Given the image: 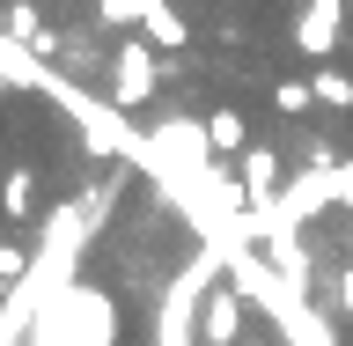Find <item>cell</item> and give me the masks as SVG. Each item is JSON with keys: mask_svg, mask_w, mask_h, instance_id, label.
<instances>
[{"mask_svg": "<svg viewBox=\"0 0 353 346\" xmlns=\"http://www.w3.org/2000/svg\"><path fill=\"white\" fill-rule=\"evenodd\" d=\"M339 15H346V0H309V15H302V52H331Z\"/></svg>", "mask_w": 353, "mask_h": 346, "instance_id": "cell-1", "label": "cell"}, {"mask_svg": "<svg viewBox=\"0 0 353 346\" xmlns=\"http://www.w3.org/2000/svg\"><path fill=\"white\" fill-rule=\"evenodd\" d=\"M316 96H324V104H353V81L339 66H324V74H316Z\"/></svg>", "mask_w": 353, "mask_h": 346, "instance_id": "cell-2", "label": "cell"}, {"mask_svg": "<svg viewBox=\"0 0 353 346\" xmlns=\"http://www.w3.org/2000/svg\"><path fill=\"white\" fill-rule=\"evenodd\" d=\"M280 110H309V88L302 81H280Z\"/></svg>", "mask_w": 353, "mask_h": 346, "instance_id": "cell-3", "label": "cell"}]
</instances>
